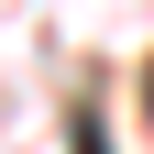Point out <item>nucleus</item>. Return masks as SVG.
<instances>
[{
    "label": "nucleus",
    "instance_id": "f257e3e1",
    "mask_svg": "<svg viewBox=\"0 0 154 154\" xmlns=\"http://www.w3.org/2000/svg\"><path fill=\"white\" fill-rule=\"evenodd\" d=\"M77 154H110V143H99V121H77Z\"/></svg>",
    "mask_w": 154,
    "mask_h": 154
},
{
    "label": "nucleus",
    "instance_id": "f03ea898",
    "mask_svg": "<svg viewBox=\"0 0 154 154\" xmlns=\"http://www.w3.org/2000/svg\"><path fill=\"white\" fill-rule=\"evenodd\" d=\"M143 121H154V66H143Z\"/></svg>",
    "mask_w": 154,
    "mask_h": 154
}]
</instances>
